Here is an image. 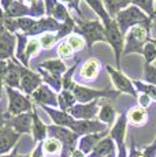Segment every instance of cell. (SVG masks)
<instances>
[{"instance_id": "cell-1", "label": "cell", "mask_w": 156, "mask_h": 157, "mask_svg": "<svg viewBox=\"0 0 156 157\" xmlns=\"http://www.w3.org/2000/svg\"><path fill=\"white\" fill-rule=\"evenodd\" d=\"M115 21L123 34L137 25H151L149 17L136 6H129L125 10H121L116 14Z\"/></svg>"}, {"instance_id": "cell-2", "label": "cell", "mask_w": 156, "mask_h": 157, "mask_svg": "<svg viewBox=\"0 0 156 157\" xmlns=\"http://www.w3.org/2000/svg\"><path fill=\"white\" fill-rule=\"evenodd\" d=\"M149 36V25H137L131 28L126 34V44H125V55L131 52L142 53V49L148 41Z\"/></svg>"}, {"instance_id": "cell-3", "label": "cell", "mask_w": 156, "mask_h": 157, "mask_svg": "<svg viewBox=\"0 0 156 157\" xmlns=\"http://www.w3.org/2000/svg\"><path fill=\"white\" fill-rule=\"evenodd\" d=\"M6 90H7V94H8V113L11 116L28 113L33 109L32 102L26 96L21 94L19 92L14 90L10 86H6Z\"/></svg>"}, {"instance_id": "cell-4", "label": "cell", "mask_w": 156, "mask_h": 157, "mask_svg": "<svg viewBox=\"0 0 156 157\" xmlns=\"http://www.w3.org/2000/svg\"><path fill=\"white\" fill-rule=\"evenodd\" d=\"M78 32L84 36L89 47H92L95 43L103 40L107 41L106 37V26L99 21H89V22H84L80 25Z\"/></svg>"}, {"instance_id": "cell-5", "label": "cell", "mask_w": 156, "mask_h": 157, "mask_svg": "<svg viewBox=\"0 0 156 157\" xmlns=\"http://www.w3.org/2000/svg\"><path fill=\"white\" fill-rule=\"evenodd\" d=\"M106 37H107V43H110L111 47L114 48L116 66L119 67V64H121V53L125 52L126 41L123 40V33H122V30L119 29V26H118V23H116L115 19L106 28Z\"/></svg>"}, {"instance_id": "cell-6", "label": "cell", "mask_w": 156, "mask_h": 157, "mask_svg": "<svg viewBox=\"0 0 156 157\" xmlns=\"http://www.w3.org/2000/svg\"><path fill=\"white\" fill-rule=\"evenodd\" d=\"M48 135L51 138H55V140L60 141L64 146V149L67 152H73L76 149V144H77V140L80 135L76 134L71 128H67V127H62V126H56V124H52V126H48Z\"/></svg>"}, {"instance_id": "cell-7", "label": "cell", "mask_w": 156, "mask_h": 157, "mask_svg": "<svg viewBox=\"0 0 156 157\" xmlns=\"http://www.w3.org/2000/svg\"><path fill=\"white\" fill-rule=\"evenodd\" d=\"M74 96H76L77 101L80 104H88V102L96 101L97 98H115L119 94V92H111V90H93L89 87L78 86L76 85L73 90Z\"/></svg>"}, {"instance_id": "cell-8", "label": "cell", "mask_w": 156, "mask_h": 157, "mask_svg": "<svg viewBox=\"0 0 156 157\" xmlns=\"http://www.w3.org/2000/svg\"><path fill=\"white\" fill-rule=\"evenodd\" d=\"M3 124L11 127L18 134H29L33 130V112L4 117Z\"/></svg>"}, {"instance_id": "cell-9", "label": "cell", "mask_w": 156, "mask_h": 157, "mask_svg": "<svg viewBox=\"0 0 156 157\" xmlns=\"http://www.w3.org/2000/svg\"><path fill=\"white\" fill-rule=\"evenodd\" d=\"M3 67V79L7 83L6 86L10 87H21V79H22V72L23 68L22 66L17 64V63H7L6 60L2 62Z\"/></svg>"}, {"instance_id": "cell-10", "label": "cell", "mask_w": 156, "mask_h": 157, "mask_svg": "<svg viewBox=\"0 0 156 157\" xmlns=\"http://www.w3.org/2000/svg\"><path fill=\"white\" fill-rule=\"evenodd\" d=\"M108 126L104 124L100 120H76L71 126L76 134L78 135H88V134H100V132L107 131Z\"/></svg>"}, {"instance_id": "cell-11", "label": "cell", "mask_w": 156, "mask_h": 157, "mask_svg": "<svg viewBox=\"0 0 156 157\" xmlns=\"http://www.w3.org/2000/svg\"><path fill=\"white\" fill-rule=\"evenodd\" d=\"M107 71L110 72L111 78L114 81V85L116 86L118 92L122 93H127V94H131L134 98L137 97V89L134 86V83L129 79L127 77H125V74H122L119 70H115L111 66H107Z\"/></svg>"}, {"instance_id": "cell-12", "label": "cell", "mask_w": 156, "mask_h": 157, "mask_svg": "<svg viewBox=\"0 0 156 157\" xmlns=\"http://www.w3.org/2000/svg\"><path fill=\"white\" fill-rule=\"evenodd\" d=\"M99 112V102L97 100L88 102V104H76L68 113L76 120H93Z\"/></svg>"}, {"instance_id": "cell-13", "label": "cell", "mask_w": 156, "mask_h": 157, "mask_svg": "<svg viewBox=\"0 0 156 157\" xmlns=\"http://www.w3.org/2000/svg\"><path fill=\"white\" fill-rule=\"evenodd\" d=\"M19 137H21V134L15 132L11 127H8V126L3 124L2 132H0V152H2V156L7 155V153L15 146Z\"/></svg>"}, {"instance_id": "cell-14", "label": "cell", "mask_w": 156, "mask_h": 157, "mask_svg": "<svg viewBox=\"0 0 156 157\" xmlns=\"http://www.w3.org/2000/svg\"><path fill=\"white\" fill-rule=\"evenodd\" d=\"M32 96L38 104H41V107H44V105H47V107L48 105H51V107H59L58 96H56L55 92H52L47 85H41Z\"/></svg>"}, {"instance_id": "cell-15", "label": "cell", "mask_w": 156, "mask_h": 157, "mask_svg": "<svg viewBox=\"0 0 156 157\" xmlns=\"http://www.w3.org/2000/svg\"><path fill=\"white\" fill-rule=\"evenodd\" d=\"M116 144L110 137H106L99 142V145L95 147V150L88 157H116Z\"/></svg>"}, {"instance_id": "cell-16", "label": "cell", "mask_w": 156, "mask_h": 157, "mask_svg": "<svg viewBox=\"0 0 156 157\" xmlns=\"http://www.w3.org/2000/svg\"><path fill=\"white\" fill-rule=\"evenodd\" d=\"M43 109L49 115V117L52 119V122L55 123L56 126H62V127H67L71 128V126L74 124L76 119L71 116L68 112H64L62 109H55V108H49L47 105H44Z\"/></svg>"}, {"instance_id": "cell-17", "label": "cell", "mask_w": 156, "mask_h": 157, "mask_svg": "<svg viewBox=\"0 0 156 157\" xmlns=\"http://www.w3.org/2000/svg\"><path fill=\"white\" fill-rule=\"evenodd\" d=\"M62 28V23H59L55 18H47V19H40V21H36L33 23V26L28 30L26 34L29 36H37L43 32H53V30H60Z\"/></svg>"}, {"instance_id": "cell-18", "label": "cell", "mask_w": 156, "mask_h": 157, "mask_svg": "<svg viewBox=\"0 0 156 157\" xmlns=\"http://www.w3.org/2000/svg\"><path fill=\"white\" fill-rule=\"evenodd\" d=\"M40 86H41V78L33 71L28 70V68H23L22 79H21V87L23 89V92L26 94L32 96Z\"/></svg>"}, {"instance_id": "cell-19", "label": "cell", "mask_w": 156, "mask_h": 157, "mask_svg": "<svg viewBox=\"0 0 156 157\" xmlns=\"http://www.w3.org/2000/svg\"><path fill=\"white\" fill-rule=\"evenodd\" d=\"M107 131L100 132V134H88V135H82L80 138V142H78V149L81 152H84L86 156H89L92 152L95 150V147L99 145L103 138H106Z\"/></svg>"}, {"instance_id": "cell-20", "label": "cell", "mask_w": 156, "mask_h": 157, "mask_svg": "<svg viewBox=\"0 0 156 157\" xmlns=\"http://www.w3.org/2000/svg\"><path fill=\"white\" fill-rule=\"evenodd\" d=\"M126 123H127V117L125 113H122L121 116L116 119L115 124L112 126L110 131V137L114 140V142L116 144V147H121L125 145V135H126Z\"/></svg>"}, {"instance_id": "cell-21", "label": "cell", "mask_w": 156, "mask_h": 157, "mask_svg": "<svg viewBox=\"0 0 156 157\" xmlns=\"http://www.w3.org/2000/svg\"><path fill=\"white\" fill-rule=\"evenodd\" d=\"M14 47H15V38L6 28L2 30V37H0V48H2V60H6L13 56Z\"/></svg>"}, {"instance_id": "cell-22", "label": "cell", "mask_w": 156, "mask_h": 157, "mask_svg": "<svg viewBox=\"0 0 156 157\" xmlns=\"http://www.w3.org/2000/svg\"><path fill=\"white\" fill-rule=\"evenodd\" d=\"M32 134H33V138L37 144L40 142H44L45 137L48 135V126H45L41 119L38 117L36 109L33 108V130H32Z\"/></svg>"}, {"instance_id": "cell-23", "label": "cell", "mask_w": 156, "mask_h": 157, "mask_svg": "<svg viewBox=\"0 0 156 157\" xmlns=\"http://www.w3.org/2000/svg\"><path fill=\"white\" fill-rule=\"evenodd\" d=\"M85 2L88 3V4L91 6V8H93L95 13L100 17V19L103 21V25L106 26V28L114 21V18H111V15L108 14L106 6H104V3L101 2V0H85Z\"/></svg>"}, {"instance_id": "cell-24", "label": "cell", "mask_w": 156, "mask_h": 157, "mask_svg": "<svg viewBox=\"0 0 156 157\" xmlns=\"http://www.w3.org/2000/svg\"><path fill=\"white\" fill-rule=\"evenodd\" d=\"M25 15H32V13L21 2H14L4 11V18H22V17L25 18Z\"/></svg>"}, {"instance_id": "cell-25", "label": "cell", "mask_w": 156, "mask_h": 157, "mask_svg": "<svg viewBox=\"0 0 156 157\" xmlns=\"http://www.w3.org/2000/svg\"><path fill=\"white\" fill-rule=\"evenodd\" d=\"M58 98H59V107L64 112H68L76 105V101H77L76 96H74V93L71 90H62L59 93Z\"/></svg>"}, {"instance_id": "cell-26", "label": "cell", "mask_w": 156, "mask_h": 157, "mask_svg": "<svg viewBox=\"0 0 156 157\" xmlns=\"http://www.w3.org/2000/svg\"><path fill=\"white\" fill-rule=\"evenodd\" d=\"M116 112L110 104H103L100 108V112H99V120L103 122L104 124L111 126V124H115L116 122Z\"/></svg>"}, {"instance_id": "cell-27", "label": "cell", "mask_w": 156, "mask_h": 157, "mask_svg": "<svg viewBox=\"0 0 156 157\" xmlns=\"http://www.w3.org/2000/svg\"><path fill=\"white\" fill-rule=\"evenodd\" d=\"M104 6H106L107 11L111 15V18L116 17V14L121 11V8L129 7V3H131V0H103ZM115 19V18H114Z\"/></svg>"}, {"instance_id": "cell-28", "label": "cell", "mask_w": 156, "mask_h": 157, "mask_svg": "<svg viewBox=\"0 0 156 157\" xmlns=\"http://www.w3.org/2000/svg\"><path fill=\"white\" fill-rule=\"evenodd\" d=\"M99 68H100V66H99V62L95 59H91L88 60V62L84 64L82 70H81V77L84 78V79H93V78L97 77V71Z\"/></svg>"}, {"instance_id": "cell-29", "label": "cell", "mask_w": 156, "mask_h": 157, "mask_svg": "<svg viewBox=\"0 0 156 157\" xmlns=\"http://www.w3.org/2000/svg\"><path fill=\"white\" fill-rule=\"evenodd\" d=\"M40 68H44L45 71L51 72V74H56V75H62L63 72L66 71V66L63 64L60 60L53 59V60H47V62H43L40 66Z\"/></svg>"}, {"instance_id": "cell-30", "label": "cell", "mask_w": 156, "mask_h": 157, "mask_svg": "<svg viewBox=\"0 0 156 157\" xmlns=\"http://www.w3.org/2000/svg\"><path fill=\"white\" fill-rule=\"evenodd\" d=\"M41 72V75H43V79L45 81L47 85H49L52 87L55 92H58V90H60V87L63 86V79L60 75H56V74H51V72H48L45 70H41V68H38Z\"/></svg>"}, {"instance_id": "cell-31", "label": "cell", "mask_w": 156, "mask_h": 157, "mask_svg": "<svg viewBox=\"0 0 156 157\" xmlns=\"http://www.w3.org/2000/svg\"><path fill=\"white\" fill-rule=\"evenodd\" d=\"M127 120L134 126L142 124V123L146 120V109L145 108H142V107H138V108L131 109L130 112H129Z\"/></svg>"}, {"instance_id": "cell-32", "label": "cell", "mask_w": 156, "mask_h": 157, "mask_svg": "<svg viewBox=\"0 0 156 157\" xmlns=\"http://www.w3.org/2000/svg\"><path fill=\"white\" fill-rule=\"evenodd\" d=\"M43 145H44V152L48 153V155H59L62 152V149L64 147L60 141L55 140V138H49V140L44 141Z\"/></svg>"}, {"instance_id": "cell-33", "label": "cell", "mask_w": 156, "mask_h": 157, "mask_svg": "<svg viewBox=\"0 0 156 157\" xmlns=\"http://www.w3.org/2000/svg\"><path fill=\"white\" fill-rule=\"evenodd\" d=\"M18 38V51H17V57L23 63L25 66H28V57H26V47H28V43H26V36L25 34H17Z\"/></svg>"}, {"instance_id": "cell-34", "label": "cell", "mask_w": 156, "mask_h": 157, "mask_svg": "<svg viewBox=\"0 0 156 157\" xmlns=\"http://www.w3.org/2000/svg\"><path fill=\"white\" fill-rule=\"evenodd\" d=\"M131 4L141 8L149 17H154L156 14V11L154 10V0H131Z\"/></svg>"}, {"instance_id": "cell-35", "label": "cell", "mask_w": 156, "mask_h": 157, "mask_svg": "<svg viewBox=\"0 0 156 157\" xmlns=\"http://www.w3.org/2000/svg\"><path fill=\"white\" fill-rule=\"evenodd\" d=\"M134 86H136L137 90H140V92H142V94L148 96L151 100H155L156 101V86L155 85H146V83H142L140 82V81H136V82H133Z\"/></svg>"}, {"instance_id": "cell-36", "label": "cell", "mask_w": 156, "mask_h": 157, "mask_svg": "<svg viewBox=\"0 0 156 157\" xmlns=\"http://www.w3.org/2000/svg\"><path fill=\"white\" fill-rule=\"evenodd\" d=\"M52 15H53V18H55L58 22H62V23L67 22V21H71V18H70V15H68L67 10H66V7L63 4H60V3H58L56 7L53 8Z\"/></svg>"}, {"instance_id": "cell-37", "label": "cell", "mask_w": 156, "mask_h": 157, "mask_svg": "<svg viewBox=\"0 0 156 157\" xmlns=\"http://www.w3.org/2000/svg\"><path fill=\"white\" fill-rule=\"evenodd\" d=\"M142 55L145 57V64H149L151 62L156 60V47L152 41L145 44V47L142 49Z\"/></svg>"}, {"instance_id": "cell-38", "label": "cell", "mask_w": 156, "mask_h": 157, "mask_svg": "<svg viewBox=\"0 0 156 157\" xmlns=\"http://www.w3.org/2000/svg\"><path fill=\"white\" fill-rule=\"evenodd\" d=\"M145 79L151 85L156 86V67L151 64H145Z\"/></svg>"}, {"instance_id": "cell-39", "label": "cell", "mask_w": 156, "mask_h": 157, "mask_svg": "<svg viewBox=\"0 0 156 157\" xmlns=\"http://www.w3.org/2000/svg\"><path fill=\"white\" fill-rule=\"evenodd\" d=\"M67 43L70 44V47L73 48L74 52H76V51H81V49L84 48V41L81 40L78 36H71V37L68 38Z\"/></svg>"}, {"instance_id": "cell-40", "label": "cell", "mask_w": 156, "mask_h": 157, "mask_svg": "<svg viewBox=\"0 0 156 157\" xmlns=\"http://www.w3.org/2000/svg\"><path fill=\"white\" fill-rule=\"evenodd\" d=\"M73 48L70 47V44L68 43H62L60 45H59V48H58V53L60 56L63 57H70L71 55H73Z\"/></svg>"}, {"instance_id": "cell-41", "label": "cell", "mask_w": 156, "mask_h": 157, "mask_svg": "<svg viewBox=\"0 0 156 157\" xmlns=\"http://www.w3.org/2000/svg\"><path fill=\"white\" fill-rule=\"evenodd\" d=\"M56 38L58 37H55L52 33H45V34L43 36V38H41V45H43L44 48H49L52 44L56 43Z\"/></svg>"}, {"instance_id": "cell-42", "label": "cell", "mask_w": 156, "mask_h": 157, "mask_svg": "<svg viewBox=\"0 0 156 157\" xmlns=\"http://www.w3.org/2000/svg\"><path fill=\"white\" fill-rule=\"evenodd\" d=\"M40 48V43L36 40H32L28 43V47H26V57L29 59V56H32L33 53H36Z\"/></svg>"}, {"instance_id": "cell-43", "label": "cell", "mask_w": 156, "mask_h": 157, "mask_svg": "<svg viewBox=\"0 0 156 157\" xmlns=\"http://www.w3.org/2000/svg\"><path fill=\"white\" fill-rule=\"evenodd\" d=\"M142 153H144V157H156V144L154 142L152 145L146 146L142 150Z\"/></svg>"}, {"instance_id": "cell-44", "label": "cell", "mask_w": 156, "mask_h": 157, "mask_svg": "<svg viewBox=\"0 0 156 157\" xmlns=\"http://www.w3.org/2000/svg\"><path fill=\"white\" fill-rule=\"evenodd\" d=\"M30 157H44V145H43V142L37 144V146H36V149L33 150Z\"/></svg>"}, {"instance_id": "cell-45", "label": "cell", "mask_w": 156, "mask_h": 157, "mask_svg": "<svg viewBox=\"0 0 156 157\" xmlns=\"http://www.w3.org/2000/svg\"><path fill=\"white\" fill-rule=\"evenodd\" d=\"M129 157H144L142 150H138L136 147V145H131V149L129 152Z\"/></svg>"}, {"instance_id": "cell-46", "label": "cell", "mask_w": 156, "mask_h": 157, "mask_svg": "<svg viewBox=\"0 0 156 157\" xmlns=\"http://www.w3.org/2000/svg\"><path fill=\"white\" fill-rule=\"evenodd\" d=\"M149 101H151V98L148 97V96H141L140 97V104H141V107L142 108H145V107H148V104H149Z\"/></svg>"}, {"instance_id": "cell-47", "label": "cell", "mask_w": 156, "mask_h": 157, "mask_svg": "<svg viewBox=\"0 0 156 157\" xmlns=\"http://www.w3.org/2000/svg\"><path fill=\"white\" fill-rule=\"evenodd\" d=\"M116 157H129L125 145L123 146H121V147H118V155H116Z\"/></svg>"}, {"instance_id": "cell-48", "label": "cell", "mask_w": 156, "mask_h": 157, "mask_svg": "<svg viewBox=\"0 0 156 157\" xmlns=\"http://www.w3.org/2000/svg\"><path fill=\"white\" fill-rule=\"evenodd\" d=\"M70 155H71V157H88V156L85 155V153L81 152V150H80V149H77V147L70 153Z\"/></svg>"}, {"instance_id": "cell-49", "label": "cell", "mask_w": 156, "mask_h": 157, "mask_svg": "<svg viewBox=\"0 0 156 157\" xmlns=\"http://www.w3.org/2000/svg\"><path fill=\"white\" fill-rule=\"evenodd\" d=\"M13 3H14L13 0H3V7H4V11L7 10V8L10 7V6L13 4Z\"/></svg>"}, {"instance_id": "cell-50", "label": "cell", "mask_w": 156, "mask_h": 157, "mask_svg": "<svg viewBox=\"0 0 156 157\" xmlns=\"http://www.w3.org/2000/svg\"><path fill=\"white\" fill-rule=\"evenodd\" d=\"M17 153H10V155H3L2 157H15Z\"/></svg>"}, {"instance_id": "cell-51", "label": "cell", "mask_w": 156, "mask_h": 157, "mask_svg": "<svg viewBox=\"0 0 156 157\" xmlns=\"http://www.w3.org/2000/svg\"><path fill=\"white\" fill-rule=\"evenodd\" d=\"M26 2H29V3H30V4L33 6V4H36V3H38L40 0H26Z\"/></svg>"}, {"instance_id": "cell-52", "label": "cell", "mask_w": 156, "mask_h": 157, "mask_svg": "<svg viewBox=\"0 0 156 157\" xmlns=\"http://www.w3.org/2000/svg\"><path fill=\"white\" fill-rule=\"evenodd\" d=\"M15 157H28V156H21V155H15Z\"/></svg>"}, {"instance_id": "cell-53", "label": "cell", "mask_w": 156, "mask_h": 157, "mask_svg": "<svg viewBox=\"0 0 156 157\" xmlns=\"http://www.w3.org/2000/svg\"><path fill=\"white\" fill-rule=\"evenodd\" d=\"M152 43H154V44H155V47H156V40H152Z\"/></svg>"}, {"instance_id": "cell-54", "label": "cell", "mask_w": 156, "mask_h": 157, "mask_svg": "<svg viewBox=\"0 0 156 157\" xmlns=\"http://www.w3.org/2000/svg\"><path fill=\"white\" fill-rule=\"evenodd\" d=\"M63 2H68V3H70V2H71V0H63Z\"/></svg>"}, {"instance_id": "cell-55", "label": "cell", "mask_w": 156, "mask_h": 157, "mask_svg": "<svg viewBox=\"0 0 156 157\" xmlns=\"http://www.w3.org/2000/svg\"><path fill=\"white\" fill-rule=\"evenodd\" d=\"M62 157H66V155H64V153H63V155H62Z\"/></svg>"}, {"instance_id": "cell-56", "label": "cell", "mask_w": 156, "mask_h": 157, "mask_svg": "<svg viewBox=\"0 0 156 157\" xmlns=\"http://www.w3.org/2000/svg\"><path fill=\"white\" fill-rule=\"evenodd\" d=\"M155 144H156V138H155Z\"/></svg>"}, {"instance_id": "cell-57", "label": "cell", "mask_w": 156, "mask_h": 157, "mask_svg": "<svg viewBox=\"0 0 156 157\" xmlns=\"http://www.w3.org/2000/svg\"><path fill=\"white\" fill-rule=\"evenodd\" d=\"M155 2H156V0H155Z\"/></svg>"}]
</instances>
